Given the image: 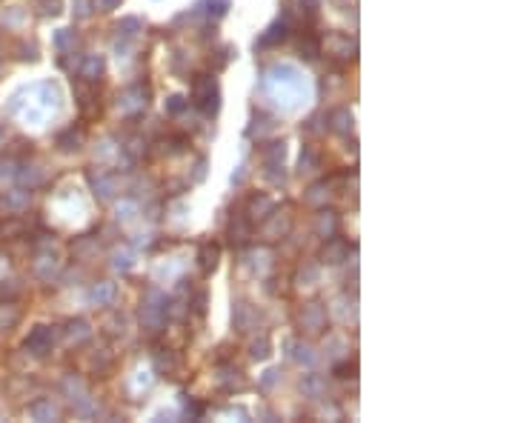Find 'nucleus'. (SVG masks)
Returning a JSON list of instances; mask_svg holds the SVG:
<instances>
[{
    "label": "nucleus",
    "instance_id": "nucleus-1",
    "mask_svg": "<svg viewBox=\"0 0 515 423\" xmlns=\"http://www.w3.org/2000/svg\"><path fill=\"white\" fill-rule=\"evenodd\" d=\"M192 103H195L203 115H218L221 109V92L212 75H195L192 80Z\"/></svg>",
    "mask_w": 515,
    "mask_h": 423
},
{
    "label": "nucleus",
    "instance_id": "nucleus-2",
    "mask_svg": "<svg viewBox=\"0 0 515 423\" xmlns=\"http://www.w3.org/2000/svg\"><path fill=\"white\" fill-rule=\"evenodd\" d=\"M164 318H166V295L160 289H149L143 295V320H147V326L152 332H158Z\"/></svg>",
    "mask_w": 515,
    "mask_h": 423
},
{
    "label": "nucleus",
    "instance_id": "nucleus-3",
    "mask_svg": "<svg viewBox=\"0 0 515 423\" xmlns=\"http://www.w3.org/2000/svg\"><path fill=\"white\" fill-rule=\"evenodd\" d=\"M289 226H292V218H289V209H272L269 215L264 218V238L266 240H278L289 232Z\"/></svg>",
    "mask_w": 515,
    "mask_h": 423
},
{
    "label": "nucleus",
    "instance_id": "nucleus-4",
    "mask_svg": "<svg viewBox=\"0 0 515 423\" xmlns=\"http://www.w3.org/2000/svg\"><path fill=\"white\" fill-rule=\"evenodd\" d=\"M52 346H55V332H52V326H35V329L29 332V337H26V349L35 355V357L49 355Z\"/></svg>",
    "mask_w": 515,
    "mask_h": 423
},
{
    "label": "nucleus",
    "instance_id": "nucleus-5",
    "mask_svg": "<svg viewBox=\"0 0 515 423\" xmlns=\"http://www.w3.org/2000/svg\"><path fill=\"white\" fill-rule=\"evenodd\" d=\"M301 329H307L310 335H318L327 329V309L321 303H307L301 312Z\"/></svg>",
    "mask_w": 515,
    "mask_h": 423
},
{
    "label": "nucleus",
    "instance_id": "nucleus-6",
    "mask_svg": "<svg viewBox=\"0 0 515 423\" xmlns=\"http://www.w3.org/2000/svg\"><path fill=\"white\" fill-rule=\"evenodd\" d=\"M327 55L335 57V60H355L358 43L349 40L347 35H329V40H327Z\"/></svg>",
    "mask_w": 515,
    "mask_h": 423
},
{
    "label": "nucleus",
    "instance_id": "nucleus-7",
    "mask_svg": "<svg viewBox=\"0 0 515 423\" xmlns=\"http://www.w3.org/2000/svg\"><path fill=\"white\" fill-rule=\"evenodd\" d=\"M286 38H289V21H286V18H278L275 23L266 26V31L255 40V46H258V49H272V46L284 43Z\"/></svg>",
    "mask_w": 515,
    "mask_h": 423
},
{
    "label": "nucleus",
    "instance_id": "nucleus-8",
    "mask_svg": "<svg viewBox=\"0 0 515 423\" xmlns=\"http://www.w3.org/2000/svg\"><path fill=\"white\" fill-rule=\"evenodd\" d=\"M352 126H355V118H352V109L349 106H338V109L329 112L327 129H332L335 135H349Z\"/></svg>",
    "mask_w": 515,
    "mask_h": 423
},
{
    "label": "nucleus",
    "instance_id": "nucleus-9",
    "mask_svg": "<svg viewBox=\"0 0 515 423\" xmlns=\"http://www.w3.org/2000/svg\"><path fill=\"white\" fill-rule=\"evenodd\" d=\"M89 183H92L95 194H98L101 201H112L118 194V181L106 172H89Z\"/></svg>",
    "mask_w": 515,
    "mask_h": 423
},
{
    "label": "nucleus",
    "instance_id": "nucleus-10",
    "mask_svg": "<svg viewBox=\"0 0 515 423\" xmlns=\"http://www.w3.org/2000/svg\"><path fill=\"white\" fill-rule=\"evenodd\" d=\"M227 235H229L232 243H238V246H240V243H247V240L252 238V220L247 218V212H238V215H232Z\"/></svg>",
    "mask_w": 515,
    "mask_h": 423
},
{
    "label": "nucleus",
    "instance_id": "nucleus-11",
    "mask_svg": "<svg viewBox=\"0 0 515 423\" xmlns=\"http://www.w3.org/2000/svg\"><path fill=\"white\" fill-rule=\"evenodd\" d=\"M278 129V120L272 118V115H266V112H258V115L252 118V123H249V129H247V135L249 138H258V140H264L266 135H272Z\"/></svg>",
    "mask_w": 515,
    "mask_h": 423
},
{
    "label": "nucleus",
    "instance_id": "nucleus-12",
    "mask_svg": "<svg viewBox=\"0 0 515 423\" xmlns=\"http://www.w3.org/2000/svg\"><path fill=\"white\" fill-rule=\"evenodd\" d=\"M347 255H349V246H347L344 240H338L335 235H332V238H327V246H324V252H321V257H324V264L338 266V264H344V260H347Z\"/></svg>",
    "mask_w": 515,
    "mask_h": 423
},
{
    "label": "nucleus",
    "instance_id": "nucleus-13",
    "mask_svg": "<svg viewBox=\"0 0 515 423\" xmlns=\"http://www.w3.org/2000/svg\"><path fill=\"white\" fill-rule=\"evenodd\" d=\"M103 72H106L103 55H86L84 63H80V77H84L86 84H95V80H101Z\"/></svg>",
    "mask_w": 515,
    "mask_h": 423
},
{
    "label": "nucleus",
    "instance_id": "nucleus-14",
    "mask_svg": "<svg viewBox=\"0 0 515 423\" xmlns=\"http://www.w3.org/2000/svg\"><path fill=\"white\" fill-rule=\"evenodd\" d=\"M272 209H275V201L272 198H266V194H252L249 203H247V218L249 220H264Z\"/></svg>",
    "mask_w": 515,
    "mask_h": 423
},
{
    "label": "nucleus",
    "instance_id": "nucleus-15",
    "mask_svg": "<svg viewBox=\"0 0 515 423\" xmlns=\"http://www.w3.org/2000/svg\"><path fill=\"white\" fill-rule=\"evenodd\" d=\"M286 157V143L284 140H266L261 146V160L264 166H275V164H284Z\"/></svg>",
    "mask_w": 515,
    "mask_h": 423
},
{
    "label": "nucleus",
    "instance_id": "nucleus-16",
    "mask_svg": "<svg viewBox=\"0 0 515 423\" xmlns=\"http://www.w3.org/2000/svg\"><path fill=\"white\" fill-rule=\"evenodd\" d=\"M315 232H318V238H332L335 232H338V215L332 209H321L318 212V218H315Z\"/></svg>",
    "mask_w": 515,
    "mask_h": 423
},
{
    "label": "nucleus",
    "instance_id": "nucleus-17",
    "mask_svg": "<svg viewBox=\"0 0 515 423\" xmlns=\"http://www.w3.org/2000/svg\"><path fill=\"white\" fill-rule=\"evenodd\" d=\"M80 143H84V129H80V126H77V129L69 126L66 132L58 135V149H60V152H77Z\"/></svg>",
    "mask_w": 515,
    "mask_h": 423
},
{
    "label": "nucleus",
    "instance_id": "nucleus-18",
    "mask_svg": "<svg viewBox=\"0 0 515 423\" xmlns=\"http://www.w3.org/2000/svg\"><path fill=\"white\" fill-rule=\"evenodd\" d=\"M92 337V326L84 320V318H75V320H69L66 323V340L69 344H84V340H89Z\"/></svg>",
    "mask_w": 515,
    "mask_h": 423
},
{
    "label": "nucleus",
    "instance_id": "nucleus-19",
    "mask_svg": "<svg viewBox=\"0 0 515 423\" xmlns=\"http://www.w3.org/2000/svg\"><path fill=\"white\" fill-rule=\"evenodd\" d=\"M115 295H118V289H115V283H109V281L95 283V286L89 289V300L98 303V306H109L112 300H115Z\"/></svg>",
    "mask_w": 515,
    "mask_h": 423
},
{
    "label": "nucleus",
    "instance_id": "nucleus-20",
    "mask_svg": "<svg viewBox=\"0 0 515 423\" xmlns=\"http://www.w3.org/2000/svg\"><path fill=\"white\" fill-rule=\"evenodd\" d=\"M298 55L307 57V60H315L321 55V40L312 35V31H303V35L298 38Z\"/></svg>",
    "mask_w": 515,
    "mask_h": 423
},
{
    "label": "nucleus",
    "instance_id": "nucleus-21",
    "mask_svg": "<svg viewBox=\"0 0 515 423\" xmlns=\"http://www.w3.org/2000/svg\"><path fill=\"white\" fill-rule=\"evenodd\" d=\"M147 106V92H143L140 86H132L129 89L123 97H121V109L123 112H138V109H143Z\"/></svg>",
    "mask_w": 515,
    "mask_h": 423
},
{
    "label": "nucleus",
    "instance_id": "nucleus-22",
    "mask_svg": "<svg viewBox=\"0 0 515 423\" xmlns=\"http://www.w3.org/2000/svg\"><path fill=\"white\" fill-rule=\"evenodd\" d=\"M218 257H221V249H218V243H203V246H201V255H198L203 274H209V272H212V269L218 266Z\"/></svg>",
    "mask_w": 515,
    "mask_h": 423
},
{
    "label": "nucleus",
    "instance_id": "nucleus-23",
    "mask_svg": "<svg viewBox=\"0 0 515 423\" xmlns=\"http://www.w3.org/2000/svg\"><path fill=\"white\" fill-rule=\"evenodd\" d=\"M218 383H223V386H229V389H240L244 386V372H240L238 366H221L218 369Z\"/></svg>",
    "mask_w": 515,
    "mask_h": 423
},
{
    "label": "nucleus",
    "instance_id": "nucleus-24",
    "mask_svg": "<svg viewBox=\"0 0 515 423\" xmlns=\"http://www.w3.org/2000/svg\"><path fill=\"white\" fill-rule=\"evenodd\" d=\"M29 415L35 418V420H58V409L52 406V400H35L29 406Z\"/></svg>",
    "mask_w": 515,
    "mask_h": 423
},
{
    "label": "nucleus",
    "instance_id": "nucleus-25",
    "mask_svg": "<svg viewBox=\"0 0 515 423\" xmlns=\"http://www.w3.org/2000/svg\"><path fill=\"white\" fill-rule=\"evenodd\" d=\"M303 201L312 203V206H321V203H327L329 201V183L327 181H318L307 189V194H303Z\"/></svg>",
    "mask_w": 515,
    "mask_h": 423
},
{
    "label": "nucleus",
    "instance_id": "nucleus-26",
    "mask_svg": "<svg viewBox=\"0 0 515 423\" xmlns=\"http://www.w3.org/2000/svg\"><path fill=\"white\" fill-rule=\"evenodd\" d=\"M286 346H289V349H295V352H292V357H295L298 363H307V366H312V363L318 361V355H315V349H312L310 344H295V340H289Z\"/></svg>",
    "mask_w": 515,
    "mask_h": 423
},
{
    "label": "nucleus",
    "instance_id": "nucleus-27",
    "mask_svg": "<svg viewBox=\"0 0 515 423\" xmlns=\"http://www.w3.org/2000/svg\"><path fill=\"white\" fill-rule=\"evenodd\" d=\"M77 43V31L75 29H58L55 35V49L58 52H69V49H75Z\"/></svg>",
    "mask_w": 515,
    "mask_h": 423
},
{
    "label": "nucleus",
    "instance_id": "nucleus-28",
    "mask_svg": "<svg viewBox=\"0 0 515 423\" xmlns=\"http://www.w3.org/2000/svg\"><path fill=\"white\" fill-rule=\"evenodd\" d=\"M155 363H158L160 372H166V375H175V372H178V361H175V355L169 349H158Z\"/></svg>",
    "mask_w": 515,
    "mask_h": 423
},
{
    "label": "nucleus",
    "instance_id": "nucleus-29",
    "mask_svg": "<svg viewBox=\"0 0 515 423\" xmlns=\"http://www.w3.org/2000/svg\"><path fill=\"white\" fill-rule=\"evenodd\" d=\"M203 6H206V18L209 21H221L223 14L229 12V0H203Z\"/></svg>",
    "mask_w": 515,
    "mask_h": 423
},
{
    "label": "nucleus",
    "instance_id": "nucleus-30",
    "mask_svg": "<svg viewBox=\"0 0 515 423\" xmlns=\"http://www.w3.org/2000/svg\"><path fill=\"white\" fill-rule=\"evenodd\" d=\"M318 169H321L318 155L310 149V146H303V152H301V172H318Z\"/></svg>",
    "mask_w": 515,
    "mask_h": 423
},
{
    "label": "nucleus",
    "instance_id": "nucleus-31",
    "mask_svg": "<svg viewBox=\"0 0 515 423\" xmlns=\"http://www.w3.org/2000/svg\"><path fill=\"white\" fill-rule=\"evenodd\" d=\"M301 389H303V392H307V395H312V398H321V395H324V381H321L318 375H310V378H303V383H301Z\"/></svg>",
    "mask_w": 515,
    "mask_h": 423
},
{
    "label": "nucleus",
    "instance_id": "nucleus-32",
    "mask_svg": "<svg viewBox=\"0 0 515 423\" xmlns=\"http://www.w3.org/2000/svg\"><path fill=\"white\" fill-rule=\"evenodd\" d=\"M249 352H252V357H258V361H264V357H269L272 355V340L264 335V337H258L255 344L249 346Z\"/></svg>",
    "mask_w": 515,
    "mask_h": 423
},
{
    "label": "nucleus",
    "instance_id": "nucleus-33",
    "mask_svg": "<svg viewBox=\"0 0 515 423\" xmlns=\"http://www.w3.org/2000/svg\"><path fill=\"white\" fill-rule=\"evenodd\" d=\"M186 109V97L184 94H169L164 101V112L166 115H181V112Z\"/></svg>",
    "mask_w": 515,
    "mask_h": 423
},
{
    "label": "nucleus",
    "instance_id": "nucleus-34",
    "mask_svg": "<svg viewBox=\"0 0 515 423\" xmlns=\"http://www.w3.org/2000/svg\"><path fill=\"white\" fill-rule=\"evenodd\" d=\"M143 29V23H140V18H123L121 23H118V31L123 38H135L138 31Z\"/></svg>",
    "mask_w": 515,
    "mask_h": 423
},
{
    "label": "nucleus",
    "instance_id": "nucleus-35",
    "mask_svg": "<svg viewBox=\"0 0 515 423\" xmlns=\"http://www.w3.org/2000/svg\"><path fill=\"white\" fill-rule=\"evenodd\" d=\"M29 169H32V172H26V169H23V172H18V177H21V183H26V186L32 189V186H38V183L43 181V175H40L35 166H29Z\"/></svg>",
    "mask_w": 515,
    "mask_h": 423
},
{
    "label": "nucleus",
    "instance_id": "nucleus-36",
    "mask_svg": "<svg viewBox=\"0 0 515 423\" xmlns=\"http://www.w3.org/2000/svg\"><path fill=\"white\" fill-rule=\"evenodd\" d=\"M112 257H115V269H123V272L132 269V252H129V249H123V252L118 249Z\"/></svg>",
    "mask_w": 515,
    "mask_h": 423
},
{
    "label": "nucleus",
    "instance_id": "nucleus-37",
    "mask_svg": "<svg viewBox=\"0 0 515 423\" xmlns=\"http://www.w3.org/2000/svg\"><path fill=\"white\" fill-rule=\"evenodd\" d=\"M318 274H321V269H318L315 264H307V266H303V269H301V274H298V281H307V283H303V286H312V283L318 281Z\"/></svg>",
    "mask_w": 515,
    "mask_h": 423
},
{
    "label": "nucleus",
    "instance_id": "nucleus-38",
    "mask_svg": "<svg viewBox=\"0 0 515 423\" xmlns=\"http://www.w3.org/2000/svg\"><path fill=\"white\" fill-rule=\"evenodd\" d=\"M75 97H77V106H80V112H86V109H89V103L95 101V94H92L89 89H84V86H75Z\"/></svg>",
    "mask_w": 515,
    "mask_h": 423
},
{
    "label": "nucleus",
    "instance_id": "nucleus-39",
    "mask_svg": "<svg viewBox=\"0 0 515 423\" xmlns=\"http://www.w3.org/2000/svg\"><path fill=\"white\" fill-rule=\"evenodd\" d=\"M38 9H40V14H58L60 12V0H38Z\"/></svg>",
    "mask_w": 515,
    "mask_h": 423
},
{
    "label": "nucleus",
    "instance_id": "nucleus-40",
    "mask_svg": "<svg viewBox=\"0 0 515 423\" xmlns=\"http://www.w3.org/2000/svg\"><path fill=\"white\" fill-rule=\"evenodd\" d=\"M189 306H192V312H195L198 318H203V315H206V292H198L195 300H192Z\"/></svg>",
    "mask_w": 515,
    "mask_h": 423
},
{
    "label": "nucleus",
    "instance_id": "nucleus-41",
    "mask_svg": "<svg viewBox=\"0 0 515 423\" xmlns=\"http://www.w3.org/2000/svg\"><path fill=\"white\" fill-rule=\"evenodd\" d=\"M298 9L303 14H310V18H315L318 9H321V0H298Z\"/></svg>",
    "mask_w": 515,
    "mask_h": 423
},
{
    "label": "nucleus",
    "instance_id": "nucleus-42",
    "mask_svg": "<svg viewBox=\"0 0 515 423\" xmlns=\"http://www.w3.org/2000/svg\"><path fill=\"white\" fill-rule=\"evenodd\" d=\"M92 0H75V18H89Z\"/></svg>",
    "mask_w": 515,
    "mask_h": 423
},
{
    "label": "nucleus",
    "instance_id": "nucleus-43",
    "mask_svg": "<svg viewBox=\"0 0 515 423\" xmlns=\"http://www.w3.org/2000/svg\"><path fill=\"white\" fill-rule=\"evenodd\" d=\"M135 212H138V206L126 201V203H121V209H118V218H121V220H132Z\"/></svg>",
    "mask_w": 515,
    "mask_h": 423
},
{
    "label": "nucleus",
    "instance_id": "nucleus-44",
    "mask_svg": "<svg viewBox=\"0 0 515 423\" xmlns=\"http://www.w3.org/2000/svg\"><path fill=\"white\" fill-rule=\"evenodd\" d=\"M335 375L338 378H352V375H355V363H338L335 366Z\"/></svg>",
    "mask_w": 515,
    "mask_h": 423
},
{
    "label": "nucleus",
    "instance_id": "nucleus-45",
    "mask_svg": "<svg viewBox=\"0 0 515 423\" xmlns=\"http://www.w3.org/2000/svg\"><path fill=\"white\" fill-rule=\"evenodd\" d=\"M92 6H98L101 12H112L115 6H121V0H92Z\"/></svg>",
    "mask_w": 515,
    "mask_h": 423
},
{
    "label": "nucleus",
    "instance_id": "nucleus-46",
    "mask_svg": "<svg viewBox=\"0 0 515 423\" xmlns=\"http://www.w3.org/2000/svg\"><path fill=\"white\" fill-rule=\"evenodd\" d=\"M278 378H281V372H278V369H269L266 375H264V381H261V383L269 389V386H275V383H278Z\"/></svg>",
    "mask_w": 515,
    "mask_h": 423
},
{
    "label": "nucleus",
    "instance_id": "nucleus-47",
    "mask_svg": "<svg viewBox=\"0 0 515 423\" xmlns=\"http://www.w3.org/2000/svg\"><path fill=\"white\" fill-rule=\"evenodd\" d=\"M6 283H14V281H6ZM18 295V286H0V298H14Z\"/></svg>",
    "mask_w": 515,
    "mask_h": 423
},
{
    "label": "nucleus",
    "instance_id": "nucleus-48",
    "mask_svg": "<svg viewBox=\"0 0 515 423\" xmlns=\"http://www.w3.org/2000/svg\"><path fill=\"white\" fill-rule=\"evenodd\" d=\"M201 412H203V406H198V403H192V400L186 403V415H189V418H201Z\"/></svg>",
    "mask_w": 515,
    "mask_h": 423
},
{
    "label": "nucleus",
    "instance_id": "nucleus-49",
    "mask_svg": "<svg viewBox=\"0 0 515 423\" xmlns=\"http://www.w3.org/2000/svg\"><path fill=\"white\" fill-rule=\"evenodd\" d=\"M203 177H206V160L201 157L198 164H195V181H203Z\"/></svg>",
    "mask_w": 515,
    "mask_h": 423
},
{
    "label": "nucleus",
    "instance_id": "nucleus-50",
    "mask_svg": "<svg viewBox=\"0 0 515 423\" xmlns=\"http://www.w3.org/2000/svg\"><path fill=\"white\" fill-rule=\"evenodd\" d=\"M318 123H321V118H310V123H307V132H312V135H315V132H321V126H318Z\"/></svg>",
    "mask_w": 515,
    "mask_h": 423
},
{
    "label": "nucleus",
    "instance_id": "nucleus-51",
    "mask_svg": "<svg viewBox=\"0 0 515 423\" xmlns=\"http://www.w3.org/2000/svg\"><path fill=\"white\" fill-rule=\"evenodd\" d=\"M244 177H247V166H240L238 175H232V183H244Z\"/></svg>",
    "mask_w": 515,
    "mask_h": 423
},
{
    "label": "nucleus",
    "instance_id": "nucleus-52",
    "mask_svg": "<svg viewBox=\"0 0 515 423\" xmlns=\"http://www.w3.org/2000/svg\"><path fill=\"white\" fill-rule=\"evenodd\" d=\"M0 146H3V132H0Z\"/></svg>",
    "mask_w": 515,
    "mask_h": 423
},
{
    "label": "nucleus",
    "instance_id": "nucleus-53",
    "mask_svg": "<svg viewBox=\"0 0 515 423\" xmlns=\"http://www.w3.org/2000/svg\"><path fill=\"white\" fill-rule=\"evenodd\" d=\"M0 72H3V66H0Z\"/></svg>",
    "mask_w": 515,
    "mask_h": 423
}]
</instances>
